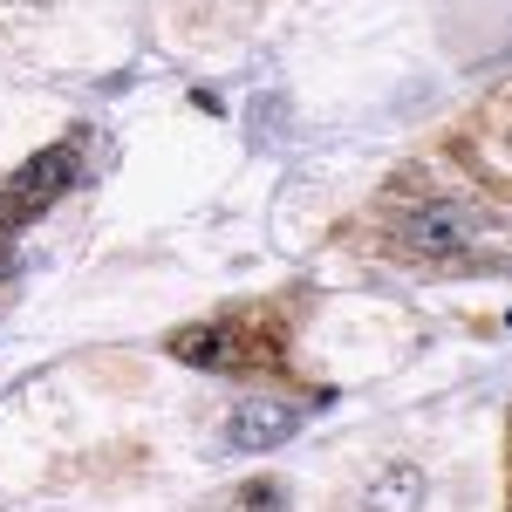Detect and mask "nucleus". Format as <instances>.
Masks as SVG:
<instances>
[{
    "label": "nucleus",
    "instance_id": "nucleus-5",
    "mask_svg": "<svg viewBox=\"0 0 512 512\" xmlns=\"http://www.w3.org/2000/svg\"><path fill=\"white\" fill-rule=\"evenodd\" d=\"M294 424H301V410H294V403L253 396V403H239L233 417H226V444H233V451H274V444L294 437Z\"/></svg>",
    "mask_w": 512,
    "mask_h": 512
},
{
    "label": "nucleus",
    "instance_id": "nucleus-7",
    "mask_svg": "<svg viewBox=\"0 0 512 512\" xmlns=\"http://www.w3.org/2000/svg\"><path fill=\"white\" fill-rule=\"evenodd\" d=\"M233 512H287V478H246Z\"/></svg>",
    "mask_w": 512,
    "mask_h": 512
},
{
    "label": "nucleus",
    "instance_id": "nucleus-6",
    "mask_svg": "<svg viewBox=\"0 0 512 512\" xmlns=\"http://www.w3.org/2000/svg\"><path fill=\"white\" fill-rule=\"evenodd\" d=\"M424 506V472L417 465H383L362 485V512H417Z\"/></svg>",
    "mask_w": 512,
    "mask_h": 512
},
{
    "label": "nucleus",
    "instance_id": "nucleus-1",
    "mask_svg": "<svg viewBox=\"0 0 512 512\" xmlns=\"http://www.w3.org/2000/svg\"><path fill=\"white\" fill-rule=\"evenodd\" d=\"M362 239L390 267L451 274V267H472L478 246H485V205H472L465 192H437V185H396L376 198Z\"/></svg>",
    "mask_w": 512,
    "mask_h": 512
},
{
    "label": "nucleus",
    "instance_id": "nucleus-2",
    "mask_svg": "<svg viewBox=\"0 0 512 512\" xmlns=\"http://www.w3.org/2000/svg\"><path fill=\"white\" fill-rule=\"evenodd\" d=\"M164 349H171V362H192L212 376H301L294 369V315L280 301H246L198 328H171Z\"/></svg>",
    "mask_w": 512,
    "mask_h": 512
},
{
    "label": "nucleus",
    "instance_id": "nucleus-8",
    "mask_svg": "<svg viewBox=\"0 0 512 512\" xmlns=\"http://www.w3.org/2000/svg\"><path fill=\"white\" fill-rule=\"evenodd\" d=\"M506 512H512V492H506Z\"/></svg>",
    "mask_w": 512,
    "mask_h": 512
},
{
    "label": "nucleus",
    "instance_id": "nucleus-3",
    "mask_svg": "<svg viewBox=\"0 0 512 512\" xmlns=\"http://www.w3.org/2000/svg\"><path fill=\"white\" fill-rule=\"evenodd\" d=\"M82 164H89V137L82 130H69L62 144H48V151H35V158L21 164L7 185H0V280L14 274V253H21V233L35 226L41 212L55 205V198L76 192Z\"/></svg>",
    "mask_w": 512,
    "mask_h": 512
},
{
    "label": "nucleus",
    "instance_id": "nucleus-4",
    "mask_svg": "<svg viewBox=\"0 0 512 512\" xmlns=\"http://www.w3.org/2000/svg\"><path fill=\"white\" fill-rule=\"evenodd\" d=\"M451 158L465 164L472 185L512 198V82H499L472 117L451 130Z\"/></svg>",
    "mask_w": 512,
    "mask_h": 512
}]
</instances>
